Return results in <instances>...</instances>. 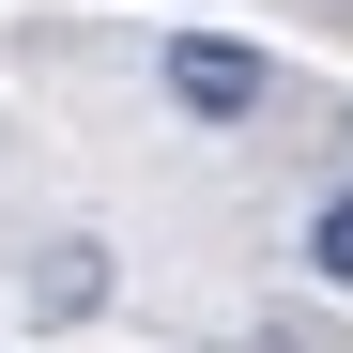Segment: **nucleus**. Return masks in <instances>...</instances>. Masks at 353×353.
<instances>
[{
    "label": "nucleus",
    "instance_id": "1",
    "mask_svg": "<svg viewBox=\"0 0 353 353\" xmlns=\"http://www.w3.org/2000/svg\"><path fill=\"white\" fill-rule=\"evenodd\" d=\"M261 92H276L261 46H230V31H169V108H185V123H261Z\"/></svg>",
    "mask_w": 353,
    "mask_h": 353
},
{
    "label": "nucleus",
    "instance_id": "2",
    "mask_svg": "<svg viewBox=\"0 0 353 353\" xmlns=\"http://www.w3.org/2000/svg\"><path fill=\"white\" fill-rule=\"evenodd\" d=\"M307 276H323V292H353V185L307 215Z\"/></svg>",
    "mask_w": 353,
    "mask_h": 353
},
{
    "label": "nucleus",
    "instance_id": "3",
    "mask_svg": "<svg viewBox=\"0 0 353 353\" xmlns=\"http://www.w3.org/2000/svg\"><path fill=\"white\" fill-rule=\"evenodd\" d=\"M31 292H46V323H77L108 276H92V246H46V276H31Z\"/></svg>",
    "mask_w": 353,
    "mask_h": 353
}]
</instances>
